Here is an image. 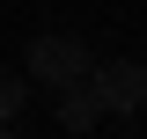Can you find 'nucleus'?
<instances>
[{
	"label": "nucleus",
	"mask_w": 147,
	"mask_h": 139,
	"mask_svg": "<svg viewBox=\"0 0 147 139\" xmlns=\"http://www.w3.org/2000/svg\"><path fill=\"white\" fill-rule=\"evenodd\" d=\"M88 95L110 110V117H132L147 103V66L140 59H110V66H88Z\"/></svg>",
	"instance_id": "1"
},
{
	"label": "nucleus",
	"mask_w": 147,
	"mask_h": 139,
	"mask_svg": "<svg viewBox=\"0 0 147 139\" xmlns=\"http://www.w3.org/2000/svg\"><path fill=\"white\" fill-rule=\"evenodd\" d=\"M88 44L81 37H37L30 44V81H44V88H66V81H88Z\"/></svg>",
	"instance_id": "2"
},
{
	"label": "nucleus",
	"mask_w": 147,
	"mask_h": 139,
	"mask_svg": "<svg viewBox=\"0 0 147 139\" xmlns=\"http://www.w3.org/2000/svg\"><path fill=\"white\" fill-rule=\"evenodd\" d=\"M96 117H103V103L88 95V81H66L59 88V124H66V132H88Z\"/></svg>",
	"instance_id": "3"
},
{
	"label": "nucleus",
	"mask_w": 147,
	"mask_h": 139,
	"mask_svg": "<svg viewBox=\"0 0 147 139\" xmlns=\"http://www.w3.org/2000/svg\"><path fill=\"white\" fill-rule=\"evenodd\" d=\"M22 95H30V81H22V73H0V132H15V117H22Z\"/></svg>",
	"instance_id": "4"
}]
</instances>
